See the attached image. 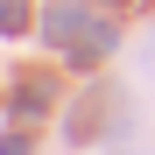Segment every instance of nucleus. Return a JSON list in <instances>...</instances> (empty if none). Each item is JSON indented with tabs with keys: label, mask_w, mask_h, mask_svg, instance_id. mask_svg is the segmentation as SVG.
Here are the masks:
<instances>
[{
	"label": "nucleus",
	"mask_w": 155,
	"mask_h": 155,
	"mask_svg": "<svg viewBox=\"0 0 155 155\" xmlns=\"http://www.w3.org/2000/svg\"><path fill=\"white\" fill-rule=\"evenodd\" d=\"M0 28H21V0H0Z\"/></svg>",
	"instance_id": "1"
}]
</instances>
